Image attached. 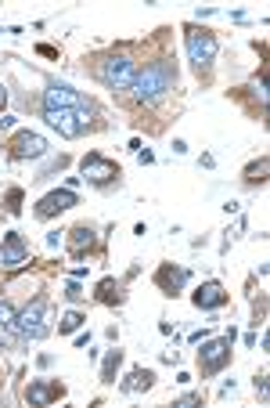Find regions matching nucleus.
<instances>
[{
	"mask_svg": "<svg viewBox=\"0 0 270 408\" xmlns=\"http://www.w3.org/2000/svg\"><path fill=\"white\" fill-rule=\"evenodd\" d=\"M43 119L61 137H79L90 123V108H43Z\"/></svg>",
	"mask_w": 270,
	"mask_h": 408,
	"instance_id": "nucleus-3",
	"label": "nucleus"
},
{
	"mask_svg": "<svg viewBox=\"0 0 270 408\" xmlns=\"http://www.w3.org/2000/svg\"><path fill=\"white\" fill-rule=\"evenodd\" d=\"M79 325H83V315H79V311H69V315L58 322V333H76Z\"/></svg>",
	"mask_w": 270,
	"mask_h": 408,
	"instance_id": "nucleus-19",
	"label": "nucleus"
},
{
	"mask_svg": "<svg viewBox=\"0 0 270 408\" xmlns=\"http://www.w3.org/2000/svg\"><path fill=\"white\" fill-rule=\"evenodd\" d=\"M155 383V372L152 369H134L130 376H126V383H123V390L130 394V390H148Z\"/></svg>",
	"mask_w": 270,
	"mask_h": 408,
	"instance_id": "nucleus-15",
	"label": "nucleus"
},
{
	"mask_svg": "<svg viewBox=\"0 0 270 408\" xmlns=\"http://www.w3.org/2000/svg\"><path fill=\"white\" fill-rule=\"evenodd\" d=\"M25 257H29V246L22 242V235L8 231L4 246H0V264H4V268H19V264H25Z\"/></svg>",
	"mask_w": 270,
	"mask_h": 408,
	"instance_id": "nucleus-11",
	"label": "nucleus"
},
{
	"mask_svg": "<svg viewBox=\"0 0 270 408\" xmlns=\"http://www.w3.org/2000/svg\"><path fill=\"white\" fill-rule=\"evenodd\" d=\"M79 170H83V177L90 184H108L119 177V166L112 159H105V155H83V163H79Z\"/></svg>",
	"mask_w": 270,
	"mask_h": 408,
	"instance_id": "nucleus-8",
	"label": "nucleus"
},
{
	"mask_svg": "<svg viewBox=\"0 0 270 408\" xmlns=\"http://www.w3.org/2000/svg\"><path fill=\"white\" fill-rule=\"evenodd\" d=\"M29 401L33 405H47V401H58L61 394H65V390H61L58 383H43V380H37V383H29Z\"/></svg>",
	"mask_w": 270,
	"mask_h": 408,
	"instance_id": "nucleus-14",
	"label": "nucleus"
},
{
	"mask_svg": "<svg viewBox=\"0 0 270 408\" xmlns=\"http://www.w3.org/2000/svg\"><path fill=\"white\" fill-rule=\"evenodd\" d=\"M173 80H177V69H173V61L166 58H158L152 61V66H145L137 76H134V94L141 101H155V98H163V94L173 87Z\"/></svg>",
	"mask_w": 270,
	"mask_h": 408,
	"instance_id": "nucleus-1",
	"label": "nucleus"
},
{
	"mask_svg": "<svg viewBox=\"0 0 270 408\" xmlns=\"http://www.w3.org/2000/svg\"><path fill=\"white\" fill-rule=\"evenodd\" d=\"M43 108H90V101L69 84H51L43 90Z\"/></svg>",
	"mask_w": 270,
	"mask_h": 408,
	"instance_id": "nucleus-7",
	"label": "nucleus"
},
{
	"mask_svg": "<svg viewBox=\"0 0 270 408\" xmlns=\"http://www.w3.org/2000/svg\"><path fill=\"white\" fill-rule=\"evenodd\" d=\"M123 362V351H108L105 354V365H101V383H116V369Z\"/></svg>",
	"mask_w": 270,
	"mask_h": 408,
	"instance_id": "nucleus-17",
	"label": "nucleus"
},
{
	"mask_svg": "<svg viewBox=\"0 0 270 408\" xmlns=\"http://www.w3.org/2000/svg\"><path fill=\"white\" fill-rule=\"evenodd\" d=\"M47 322H51V304H47V300H33V304L22 311V315H14V325L11 329L22 340H43L47 329H51Z\"/></svg>",
	"mask_w": 270,
	"mask_h": 408,
	"instance_id": "nucleus-2",
	"label": "nucleus"
},
{
	"mask_svg": "<svg viewBox=\"0 0 270 408\" xmlns=\"http://www.w3.org/2000/svg\"><path fill=\"white\" fill-rule=\"evenodd\" d=\"M65 296H69V300H79V296H83V289H79L76 282H69V286H65Z\"/></svg>",
	"mask_w": 270,
	"mask_h": 408,
	"instance_id": "nucleus-23",
	"label": "nucleus"
},
{
	"mask_svg": "<svg viewBox=\"0 0 270 408\" xmlns=\"http://www.w3.org/2000/svg\"><path fill=\"white\" fill-rule=\"evenodd\" d=\"M134 76H137V66H134V58H126V55H112V58L101 61V80L112 90L134 87Z\"/></svg>",
	"mask_w": 270,
	"mask_h": 408,
	"instance_id": "nucleus-4",
	"label": "nucleus"
},
{
	"mask_svg": "<svg viewBox=\"0 0 270 408\" xmlns=\"http://www.w3.org/2000/svg\"><path fill=\"white\" fill-rule=\"evenodd\" d=\"M8 105V90H4V84H0V108Z\"/></svg>",
	"mask_w": 270,
	"mask_h": 408,
	"instance_id": "nucleus-27",
	"label": "nucleus"
},
{
	"mask_svg": "<svg viewBox=\"0 0 270 408\" xmlns=\"http://www.w3.org/2000/svg\"><path fill=\"white\" fill-rule=\"evenodd\" d=\"M155 286L169 293V296H177L184 286H187V268H173V264H163V268L155 271Z\"/></svg>",
	"mask_w": 270,
	"mask_h": 408,
	"instance_id": "nucleus-12",
	"label": "nucleus"
},
{
	"mask_svg": "<svg viewBox=\"0 0 270 408\" xmlns=\"http://www.w3.org/2000/svg\"><path fill=\"white\" fill-rule=\"evenodd\" d=\"M187 55H191L195 69H209L213 58H216V40L213 33H202V29H187Z\"/></svg>",
	"mask_w": 270,
	"mask_h": 408,
	"instance_id": "nucleus-6",
	"label": "nucleus"
},
{
	"mask_svg": "<svg viewBox=\"0 0 270 408\" xmlns=\"http://www.w3.org/2000/svg\"><path fill=\"white\" fill-rule=\"evenodd\" d=\"M47 152V141L33 130H22L11 137V155L14 159H40V155Z\"/></svg>",
	"mask_w": 270,
	"mask_h": 408,
	"instance_id": "nucleus-10",
	"label": "nucleus"
},
{
	"mask_svg": "<svg viewBox=\"0 0 270 408\" xmlns=\"http://www.w3.org/2000/svg\"><path fill=\"white\" fill-rule=\"evenodd\" d=\"M98 300L101 304H119L123 296H119V286H116V278H101V286H98Z\"/></svg>",
	"mask_w": 270,
	"mask_h": 408,
	"instance_id": "nucleus-18",
	"label": "nucleus"
},
{
	"mask_svg": "<svg viewBox=\"0 0 270 408\" xmlns=\"http://www.w3.org/2000/svg\"><path fill=\"white\" fill-rule=\"evenodd\" d=\"M191 300H195V307H202V311H216V307L227 304V293H224V286H220V282H202Z\"/></svg>",
	"mask_w": 270,
	"mask_h": 408,
	"instance_id": "nucleus-13",
	"label": "nucleus"
},
{
	"mask_svg": "<svg viewBox=\"0 0 270 408\" xmlns=\"http://www.w3.org/2000/svg\"><path fill=\"white\" fill-rule=\"evenodd\" d=\"M198 401H202L198 394H184V398H180V405H198Z\"/></svg>",
	"mask_w": 270,
	"mask_h": 408,
	"instance_id": "nucleus-26",
	"label": "nucleus"
},
{
	"mask_svg": "<svg viewBox=\"0 0 270 408\" xmlns=\"http://www.w3.org/2000/svg\"><path fill=\"white\" fill-rule=\"evenodd\" d=\"M11 325H14V311L8 300H0V329H11Z\"/></svg>",
	"mask_w": 270,
	"mask_h": 408,
	"instance_id": "nucleus-20",
	"label": "nucleus"
},
{
	"mask_svg": "<svg viewBox=\"0 0 270 408\" xmlns=\"http://www.w3.org/2000/svg\"><path fill=\"white\" fill-rule=\"evenodd\" d=\"M231 343H234V329L227 336H220V340H209V343H202V351H198V365L205 376H213L220 372L227 362H231Z\"/></svg>",
	"mask_w": 270,
	"mask_h": 408,
	"instance_id": "nucleus-5",
	"label": "nucleus"
},
{
	"mask_svg": "<svg viewBox=\"0 0 270 408\" xmlns=\"http://www.w3.org/2000/svg\"><path fill=\"white\" fill-rule=\"evenodd\" d=\"M69 206H76V192H72V188H61V192H47V195L37 202V217H40V221H51V217L65 213Z\"/></svg>",
	"mask_w": 270,
	"mask_h": 408,
	"instance_id": "nucleus-9",
	"label": "nucleus"
},
{
	"mask_svg": "<svg viewBox=\"0 0 270 408\" xmlns=\"http://www.w3.org/2000/svg\"><path fill=\"white\" fill-rule=\"evenodd\" d=\"M8 210H11V213L22 210V188H11V192H8Z\"/></svg>",
	"mask_w": 270,
	"mask_h": 408,
	"instance_id": "nucleus-21",
	"label": "nucleus"
},
{
	"mask_svg": "<svg viewBox=\"0 0 270 408\" xmlns=\"http://www.w3.org/2000/svg\"><path fill=\"white\" fill-rule=\"evenodd\" d=\"M69 246H72V253H83V249L94 246V231L83 224V228H72L69 231Z\"/></svg>",
	"mask_w": 270,
	"mask_h": 408,
	"instance_id": "nucleus-16",
	"label": "nucleus"
},
{
	"mask_svg": "<svg viewBox=\"0 0 270 408\" xmlns=\"http://www.w3.org/2000/svg\"><path fill=\"white\" fill-rule=\"evenodd\" d=\"M245 174H249V181H263V174H267V159H260V163H252V166L245 170Z\"/></svg>",
	"mask_w": 270,
	"mask_h": 408,
	"instance_id": "nucleus-22",
	"label": "nucleus"
},
{
	"mask_svg": "<svg viewBox=\"0 0 270 408\" xmlns=\"http://www.w3.org/2000/svg\"><path fill=\"white\" fill-rule=\"evenodd\" d=\"M137 159H141V163H155V155H152L148 148H137Z\"/></svg>",
	"mask_w": 270,
	"mask_h": 408,
	"instance_id": "nucleus-25",
	"label": "nucleus"
},
{
	"mask_svg": "<svg viewBox=\"0 0 270 408\" xmlns=\"http://www.w3.org/2000/svg\"><path fill=\"white\" fill-rule=\"evenodd\" d=\"M37 51H40V55H47V58H58V51H54V47H51V43H40V47H37Z\"/></svg>",
	"mask_w": 270,
	"mask_h": 408,
	"instance_id": "nucleus-24",
	"label": "nucleus"
}]
</instances>
